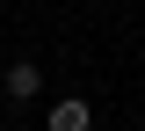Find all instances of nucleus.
I'll return each mask as SVG.
<instances>
[{
    "label": "nucleus",
    "instance_id": "nucleus-1",
    "mask_svg": "<svg viewBox=\"0 0 145 131\" xmlns=\"http://www.w3.org/2000/svg\"><path fill=\"white\" fill-rule=\"evenodd\" d=\"M51 131H94V109L80 102V95H65V102H51V117H44Z\"/></svg>",
    "mask_w": 145,
    "mask_h": 131
},
{
    "label": "nucleus",
    "instance_id": "nucleus-2",
    "mask_svg": "<svg viewBox=\"0 0 145 131\" xmlns=\"http://www.w3.org/2000/svg\"><path fill=\"white\" fill-rule=\"evenodd\" d=\"M36 80H44V73H36V58H15V66H7V95H15V102H29Z\"/></svg>",
    "mask_w": 145,
    "mask_h": 131
}]
</instances>
